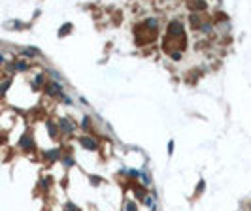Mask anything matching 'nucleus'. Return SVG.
<instances>
[{"instance_id":"f257e3e1","label":"nucleus","mask_w":251,"mask_h":211,"mask_svg":"<svg viewBox=\"0 0 251 211\" xmlns=\"http://www.w3.org/2000/svg\"><path fill=\"white\" fill-rule=\"evenodd\" d=\"M168 36H170V38H174V36H179V38H181V36H183L181 25H179L178 21H172V23L168 25Z\"/></svg>"},{"instance_id":"423d86ee","label":"nucleus","mask_w":251,"mask_h":211,"mask_svg":"<svg viewBox=\"0 0 251 211\" xmlns=\"http://www.w3.org/2000/svg\"><path fill=\"white\" fill-rule=\"evenodd\" d=\"M45 157L49 158V160H55V158H59V151H57V149H55V151H47Z\"/></svg>"},{"instance_id":"1a4fd4ad","label":"nucleus","mask_w":251,"mask_h":211,"mask_svg":"<svg viewBox=\"0 0 251 211\" xmlns=\"http://www.w3.org/2000/svg\"><path fill=\"white\" fill-rule=\"evenodd\" d=\"M125 211H136V204H134V202H129L127 208H125Z\"/></svg>"},{"instance_id":"20e7f679","label":"nucleus","mask_w":251,"mask_h":211,"mask_svg":"<svg viewBox=\"0 0 251 211\" xmlns=\"http://www.w3.org/2000/svg\"><path fill=\"white\" fill-rule=\"evenodd\" d=\"M55 91H61V87L55 85V83H51V85H47V87H45V93H47V94H57Z\"/></svg>"},{"instance_id":"9d476101","label":"nucleus","mask_w":251,"mask_h":211,"mask_svg":"<svg viewBox=\"0 0 251 211\" xmlns=\"http://www.w3.org/2000/svg\"><path fill=\"white\" fill-rule=\"evenodd\" d=\"M193 26H194V29L200 26V19H198V15H193Z\"/></svg>"},{"instance_id":"f8f14e48","label":"nucleus","mask_w":251,"mask_h":211,"mask_svg":"<svg viewBox=\"0 0 251 211\" xmlns=\"http://www.w3.org/2000/svg\"><path fill=\"white\" fill-rule=\"evenodd\" d=\"M47 128H49V132H51V136H55V134H57V128H55L53 125H51V123H47Z\"/></svg>"},{"instance_id":"7ed1b4c3","label":"nucleus","mask_w":251,"mask_h":211,"mask_svg":"<svg viewBox=\"0 0 251 211\" xmlns=\"http://www.w3.org/2000/svg\"><path fill=\"white\" fill-rule=\"evenodd\" d=\"M21 147H25V149H32V140H30V136H23Z\"/></svg>"},{"instance_id":"9b49d317","label":"nucleus","mask_w":251,"mask_h":211,"mask_svg":"<svg viewBox=\"0 0 251 211\" xmlns=\"http://www.w3.org/2000/svg\"><path fill=\"white\" fill-rule=\"evenodd\" d=\"M64 211H79V209L76 208L74 204H66V208H64Z\"/></svg>"},{"instance_id":"0eeeda50","label":"nucleus","mask_w":251,"mask_h":211,"mask_svg":"<svg viewBox=\"0 0 251 211\" xmlns=\"http://www.w3.org/2000/svg\"><path fill=\"white\" fill-rule=\"evenodd\" d=\"M68 30H72V25H70V23H66V25L61 29V36H66V34H68Z\"/></svg>"},{"instance_id":"39448f33","label":"nucleus","mask_w":251,"mask_h":211,"mask_svg":"<svg viewBox=\"0 0 251 211\" xmlns=\"http://www.w3.org/2000/svg\"><path fill=\"white\" fill-rule=\"evenodd\" d=\"M191 10H204L206 8V2H196V4H189Z\"/></svg>"},{"instance_id":"ddd939ff","label":"nucleus","mask_w":251,"mask_h":211,"mask_svg":"<svg viewBox=\"0 0 251 211\" xmlns=\"http://www.w3.org/2000/svg\"><path fill=\"white\" fill-rule=\"evenodd\" d=\"M17 70H27V64H25V62H19V64H17Z\"/></svg>"},{"instance_id":"6e6552de","label":"nucleus","mask_w":251,"mask_h":211,"mask_svg":"<svg viewBox=\"0 0 251 211\" xmlns=\"http://www.w3.org/2000/svg\"><path fill=\"white\" fill-rule=\"evenodd\" d=\"M61 126H62V130H64V132H72V125H68V121H62Z\"/></svg>"},{"instance_id":"f03ea898","label":"nucleus","mask_w":251,"mask_h":211,"mask_svg":"<svg viewBox=\"0 0 251 211\" xmlns=\"http://www.w3.org/2000/svg\"><path fill=\"white\" fill-rule=\"evenodd\" d=\"M79 141H81V145H83V147H87V149H91V151H96V149H98L96 141H93L91 138H85V136H83Z\"/></svg>"}]
</instances>
